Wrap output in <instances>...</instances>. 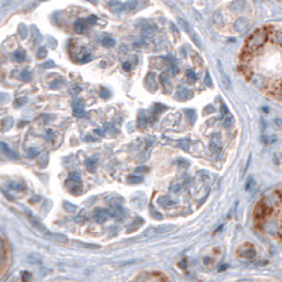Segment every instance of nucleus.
Returning <instances> with one entry per match:
<instances>
[{"label": "nucleus", "instance_id": "9d476101", "mask_svg": "<svg viewBox=\"0 0 282 282\" xmlns=\"http://www.w3.org/2000/svg\"><path fill=\"white\" fill-rule=\"evenodd\" d=\"M45 236L49 237V239H52V240H56V242H61V243L68 242V239H67L65 236H62V235H58V233H52V232H49V231L45 233Z\"/></svg>", "mask_w": 282, "mask_h": 282}, {"label": "nucleus", "instance_id": "5701e85b", "mask_svg": "<svg viewBox=\"0 0 282 282\" xmlns=\"http://www.w3.org/2000/svg\"><path fill=\"white\" fill-rule=\"evenodd\" d=\"M102 43H103V46H107V48H110V46H114L115 41L113 39V38H109V37H106V38L102 39Z\"/></svg>", "mask_w": 282, "mask_h": 282}, {"label": "nucleus", "instance_id": "4c0bfd02", "mask_svg": "<svg viewBox=\"0 0 282 282\" xmlns=\"http://www.w3.org/2000/svg\"><path fill=\"white\" fill-rule=\"evenodd\" d=\"M99 94H101L102 98H109V96H110V92H109L106 88H103V87L101 88V91H99Z\"/></svg>", "mask_w": 282, "mask_h": 282}, {"label": "nucleus", "instance_id": "4468645a", "mask_svg": "<svg viewBox=\"0 0 282 282\" xmlns=\"http://www.w3.org/2000/svg\"><path fill=\"white\" fill-rule=\"evenodd\" d=\"M24 57H26L24 50H17L15 53H12V60L17 61V62H22L24 60Z\"/></svg>", "mask_w": 282, "mask_h": 282}, {"label": "nucleus", "instance_id": "aec40b11", "mask_svg": "<svg viewBox=\"0 0 282 282\" xmlns=\"http://www.w3.org/2000/svg\"><path fill=\"white\" fill-rule=\"evenodd\" d=\"M12 126V118H4L2 121V129L3 130H7L8 128Z\"/></svg>", "mask_w": 282, "mask_h": 282}, {"label": "nucleus", "instance_id": "8fccbe9b", "mask_svg": "<svg viewBox=\"0 0 282 282\" xmlns=\"http://www.w3.org/2000/svg\"><path fill=\"white\" fill-rule=\"evenodd\" d=\"M130 68H132V65H130L129 61L124 62V69H125V71H130Z\"/></svg>", "mask_w": 282, "mask_h": 282}, {"label": "nucleus", "instance_id": "09e8293b", "mask_svg": "<svg viewBox=\"0 0 282 282\" xmlns=\"http://www.w3.org/2000/svg\"><path fill=\"white\" fill-rule=\"evenodd\" d=\"M95 133L98 134V136H101V137L105 136V132H103V130L101 129V128H96V129H95Z\"/></svg>", "mask_w": 282, "mask_h": 282}, {"label": "nucleus", "instance_id": "37998d69", "mask_svg": "<svg viewBox=\"0 0 282 282\" xmlns=\"http://www.w3.org/2000/svg\"><path fill=\"white\" fill-rule=\"evenodd\" d=\"M52 67H54V62L53 61H48V62H45V64L42 65L43 69H46V68H52Z\"/></svg>", "mask_w": 282, "mask_h": 282}, {"label": "nucleus", "instance_id": "412c9836", "mask_svg": "<svg viewBox=\"0 0 282 282\" xmlns=\"http://www.w3.org/2000/svg\"><path fill=\"white\" fill-rule=\"evenodd\" d=\"M218 68H220V72H221V75H222V79H224V83H227V87H231V81H229V77L225 75V72L224 69H222V65H221V62L218 61Z\"/></svg>", "mask_w": 282, "mask_h": 282}, {"label": "nucleus", "instance_id": "a211bd4d", "mask_svg": "<svg viewBox=\"0 0 282 282\" xmlns=\"http://www.w3.org/2000/svg\"><path fill=\"white\" fill-rule=\"evenodd\" d=\"M178 147H179V148H182L183 151H189V148H190V140H187V139L179 140V143H178Z\"/></svg>", "mask_w": 282, "mask_h": 282}, {"label": "nucleus", "instance_id": "c756f323", "mask_svg": "<svg viewBox=\"0 0 282 282\" xmlns=\"http://www.w3.org/2000/svg\"><path fill=\"white\" fill-rule=\"evenodd\" d=\"M64 208L67 209L68 212H71V213H73L75 210H76V206L72 205V203H69V202H64Z\"/></svg>", "mask_w": 282, "mask_h": 282}, {"label": "nucleus", "instance_id": "f257e3e1", "mask_svg": "<svg viewBox=\"0 0 282 282\" xmlns=\"http://www.w3.org/2000/svg\"><path fill=\"white\" fill-rule=\"evenodd\" d=\"M266 39H267V31H266V29H258V30H255L251 34V35L247 38L244 50L256 52L259 48H262V46L265 45Z\"/></svg>", "mask_w": 282, "mask_h": 282}, {"label": "nucleus", "instance_id": "c03bdc74", "mask_svg": "<svg viewBox=\"0 0 282 282\" xmlns=\"http://www.w3.org/2000/svg\"><path fill=\"white\" fill-rule=\"evenodd\" d=\"M221 110H222V114H224V115H227L228 113H229V110H228V107H227V105H225V103H221Z\"/></svg>", "mask_w": 282, "mask_h": 282}, {"label": "nucleus", "instance_id": "6e6d98bb", "mask_svg": "<svg viewBox=\"0 0 282 282\" xmlns=\"http://www.w3.org/2000/svg\"><path fill=\"white\" fill-rule=\"evenodd\" d=\"M225 269H227V266H225V265H222V266H220V269H218V271H224Z\"/></svg>", "mask_w": 282, "mask_h": 282}, {"label": "nucleus", "instance_id": "a19ab883", "mask_svg": "<svg viewBox=\"0 0 282 282\" xmlns=\"http://www.w3.org/2000/svg\"><path fill=\"white\" fill-rule=\"evenodd\" d=\"M205 81H206V86H208V87H213V83H212L210 75H209V73H206V76H205Z\"/></svg>", "mask_w": 282, "mask_h": 282}, {"label": "nucleus", "instance_id": "e433bc0d", "mask_svg": "<svg viewBox=\"0 0 282 282\" xmlns=\"http://www.w3.org/2000/svg\"><path fill=\"white\" fill-rule=\"evenodd\" d=\"M232 122H233V117H232V115H229L228 118H225V120H224V126L229 128L231 125H232Z\"/></svg>", "mask_w": 282, "mask_h": 282}, {"label": "nucleus", "instance_id": "58836bf2", "mask_svg": "<svg viewBox=\"0 0 282 282\" xmlns=\"http://www.w3.org/2000/svg\"><path fill=\"white\" fill-rule=\"evenodd\" d=\"M184 113H186V114L189 115L190 120H191V121L195 120V111H194V110H184Z\"/></svg>", "mask_w": 282, "mask_h": 282}, {"label": "nucleus", "instance_id": "ea45409f", "mask_svg": "<svg viewBox=\"0 0 282 282\" xmlns=\"http://www.w3.org/2000/svg\"><path fill=\"white\" fill-rule=\"evenodd\" d=\"M252 187H254V179H252V178H250V179L247 180L246 190H252Z\"/></svg>", "mask_w": 282, "mask_h": 282}, {"label": "nucleus", "instance_id": "1a4fd4ad", "mask_svg": "<svg viewBox=\"0 0 282 282\" xmlns=\"http://www.w3.org/2000/svg\"><path fill=\"white\" fill-rule=\"evenodd\" d=\"M27 217H29V221L31 222V225H33V227L35 228V229L41 231V232H42L43 235H45L46 232H48V231L45 229V228H43V225H41V222H39L38 220H37V218H34V217H33V216H31V214H27Z\"/></svg>", "mask_w": 282, "mask_h": 282}, {"label": "nucleus", "instance_id": "4d7b16f0", "mask_svg": "<svg viewBox=\"0 0 282 282\" xmlns=\"http://www.w3.org/2000/svg\"><path fill=\"white\" fill-rule=\"evenodd\" d=\"M24 125H26V122H19V128L20 126H24Z\"/></svg>", "mask_w": 282, "mask_h": 282}, {"label": "nucleus", "instance_id": "ddd939ff", "mask_svg": "<svg viewBox=\"0 0 282 282\" xmlns=\"http://www.w3.org/2000/svg\"><path fill=\"white\" fill-rule=\"evenodd\" d=\"M87 29V22L84 20H76L75 22V30L77 31V33H84Z\"/></svg>", "mask_w": 282, "mask_h": 282}, {"label": "nucleus", "instance_id": "7ed1b4c3", "mask_svg": "<svg viewBox=\"0 0 282 282\" xmlns=\"http://www.w3.org/2000/svg\"><path fill=\"white\" fill-rule=\"evenodd\" d=\"M255 255H256V251L252 246H244L239 250V256L243 259H250L251 261V259L255 258Z\"/></svg>", "mask_w": 282, "mask_h": 282}, {"label": "nucleus", "instance_id": "39448f33", "mask_svg": "<svg viewBox=\"0 0 282 282\" xmlns=\"http://www.w3.org/2000/svg\"><path fill=\"white\" fill-rule=\"evenodd\" d=\"M109 216H110L109 210H103V209H96L95 213H94V218H95V221L99 222V224H103V222L109 218Z\"/></svg>", "mask_w": 282, "mask_h": 282}, {"label": "nucleus", "instance_id": "72a5a7b5", "mask_svg": "<svg viewBox=\"0 0 282 282\" xmlns=\"http://www.w3.org/2000/svg\"><path fill=\"white\" fill-rule=\"evenodd\" d=\"M60 84H64V80H57V81H53V83L50 84V88H54V90H57V88H60Z\"/></svg>", "mask_w": 282, "mask_h": 282}, {"label": "nucleus", "instance_id": "7c9ffc66", "mask_svg": "<svg viewBox=\"0 0 282 282\" xmlns=\"http://www.w3.org/2000/svg\"><path fill=\"white\" fill-rule=\"evenodd\" d=\"M90 58H91V54H90V53H88V52H83V56H81V57L79 58V61H80V62H86V61H88Z\"/></svg>", "mask_w": 282, "mask_h": 282}, {"label": "nucleus", "instance_id": "c9c22d12", "mask_svg": "<svg viewBox=\"0 0 282 282\" xmlns=\"http://www.w3.org/2000/svg\"><path fill=\"white\" fill-rule=\"evenodd\" d=\"M161 110H165V106L164 105H159V103H155L153 113H158V111H161Z\"/></svg>", "mask_w": 282, "mask_h": 282}, {"label": "nucleus", "instance_id": "f03ea898", "mask_svg": "<svg viewBox=\"0 0 282 282\" xmlns=\"http://www.w3.org/2000/svg\"><path fill=\"white\" fill-rule=\"evenodd\" d=\"M179 22H180L182 27L184 29V31H186V33L190 35V38H191V39L194 41V42H195V45L198 46V48H201V46H202V43H201V38H199L198 34H197L195 31L193 30V27L190 26L189 23H187V20H184V19H179Z\"/></svg>", "mask_w": 282, "mask_h": 282}, {"label": "nucleus", "instance_id": "c85d7f7f", "mask_svg": "<svg viewBox=\"0 0 282 282\" xmlns=\"http://www.w3.org/2000/svg\"><path fill=\"white\" fill-rule=\"evenodd\" d=\"M19 35L23 39L27 37V31H26V26H24V24H20V26H19Z\"/></svg>", "mask_w": 282, "mask_h": 282}, {"label": "nucleus", "instance_id": "864d4df0", "mask_svg": "<svg viewBox=\"0 0 282 282\" xmlns=\"http://www.w3.org/2000/svg\"><path fill=\"white\" fill-rule=\"evenodd\" d=\"M29 277H30L29 273H23V280L26 281V282H27V280H29Z\"/></svg>", "mask_w": 282, "mask_h": 282}, {"label": "nucleus", "instance_id": "49530a36", "mask_svg": "<svg viewBox=\"0 0 282 282\" xmlns=\"http://www.w3.org/2000/svg\"><path fill=\"white\" fill-rule=\"evenodd\" d=\"M170 189L172 190V191L178 193V191H180V189H182V184H176V186H171Z\"/></svg>", "mask_w": 282, "mask_h": 282}, {"label": "nucleus", "instance_id": "dca6fc26", "mask_svg": "<svg viewBox=\"0 0 282 282\" xmlns=\"http://www.w3.org/2000/svg\"><path fill=\"white\" fill-rule=\"evenodd\" d=\"M8 187L12 190H17V191H23L24 189H26V186L22 183H14V182H11V183H8Z\"/></svg>", "mask_w": 282, "mask_h": 282}, {"label": "nucleus", "instance_id": "6ab92c4d", "mask_svg": "<svg viewBox=\"0 0 282 282\" xmlns=\"http://www.w3.org/2000/svg\"><path fill=\"white\" fill-rule=\"evenodd\" d=\"M147 126V118L144 115V111H141L139 114V128L140 129H144Z\"/></svg>", "mask_w": 282, "mask_h": 282}, {"label": "nucleus", "instance_id": "20e7f679", "mask_svg": "<svg viewBox=\"0 0 282 282\" xmlns=\"http://www.w3.org/2000/svg\"><path fill=\"white\" fill-rule=\"evenodd\" d=\"M72 107H73V114L76 115L77 118H84V117H88L86 111H84V105L81 101H75L72 103Z\"/></svg>", "mask_w": 282, "mask_h": 282}, {"label": "nucleus", "instance_id": "f8f14e48", "mask_svg": "<svg viewBox=\"0 0 282 282\" xmlns=\"http://www.w3.org/2000/svg\"><path fill=\"white\" fill-rule=\"evenodd\" d=\"M145 84H147V87H148V88L151 90V91H155V90H156V86H155V76H153V73H149L148 76H147Z\"/></svg>", "mask_w": 282, "mask_h": 282}, {"label": "nucleus", "instance_id": "a18cd8bd", "mask_svg": "<svg viewBox=\"0 0 282 282\" xmlns=\"http://www.w3.org/2000/svg\"><path fill=\"white\" fill-rule=\"evenodd\" d=\"M214 111V109L212 107V106H206V109L203 110V114H210V113Z\"/></svg>", "mask_w": 282, "mask_h": 282}, {"label": "nucleus", "instance_id": "b1692460", "mask_svg": "<svg viewBox=\"0 0 282 282\" xmlns=\"http://www.w3.org/2000/svg\"><path fill=\"white\" fill-rule=\"evenodd\" d=\"M105 129L107 133H110V134H115L117 133V129H115V126L113 124H106L105 125Z\"/></svg>", "mask_w": 282, "mask_h": 282}, {"label": "nucleus", "instance_id": "f704fd0d", "mask_svg": "<svg viewBox=\"0 0 282 282\" xmlns=\"http://www.w3.org/2000/svg\"><path fill=\"white\" fill-rule=\"evenodd\" d=\"M87 24H95L96 22H98V18L96 17H94V15H91V17H88L87 18Z\"/></svg>", "mask_w": 282, "mask_h": 282}, {"label": "nucleus", "instance_id": "79ce46f5", "mask_svg": "<svg viewBox=\"0 0 282 282\" xmlns=\"http://www.w3.org/2000/svg\"><path fill=\"white\" fill-rule=\"evenodd\" d=\"M46 56V49L45 48H41L39 50H38V58H42V57H45Z\"/></svg>", "mask_w": 282, "mask_h": 282}, {"label": "nucleus", "instance_id": "0eeeda50", "mask_svg": "<svg viewBox=\"0 0 282 282\" xmlns=\"http://www.w3.org/2000/svg\"><path fill=\"white\" fill-rule=\"evenodd\" d=\"M176 96H178V99H179V101H186V99L191 98L193 94H191V91H190V90L184 88V87H180V88L178 90V92H176Z\"/></svg>", "mask_w": 282, "mask_h": 282}, {"label": "nucleus", "instance_id": "3c124183", "mask_svg": "<svg viewBox=\"0 0 282 282\" xmlns=\"http://www.w3.org/2000/svg\"><path fill=\"white\" fill-rule=\"evenodd\" d=\"M136 6H137V3H136V2L126 3V8H133V7H136Z\"/></svg>", "mask_w": 282, "mask_h": 282}, {"label": "nucleus", "instance_id": "423d86ee", "mask_svg": "<svg viewBox=\"0 0 282 282\" xmlns=\"http://www.w3.org/2000/svg\"><path fill=\"white\" fill-rule=\"evenodd\" d=\"M250 27V22L247 18H239L237 22L235 23V29H236L239 33H244V31H247Z\"/></svg>", "mask_w": 282, "mask_h": 282}, {"label": "nucleus", "instance_id": "de8ad7c7", "mask_svg": "<svg viewBox=\"0 0 282 282\" xmlns=\"http://www.w3.org/2000/svg\"><path fill=\"white\" fill-rule=\"evenodd\" d=\"M210 149H212V152H218V151H220L218 145H216L214 143H212V144H210Z\"/></svg>", "mask_w": 282, "mask_h": 282}, {"label": "nucleus", "instance_id": "473e14b6", "mask_svg": "<svg viewBox=\"0 0 282 282\" xmlns=\"http://www.w3.org/2000/svg\"><path fill=\"white\" fill-rule=\"evenodd\" d=\"M27 102V99L26 98H22V99H17V101L14 102V106L15 107H19V106H23L24 103Z\"/></svg>", "mask_w": 282, "mask_h": 282}, {"label": "nucleus", "instance_id": "2eb2a0df", "mask_svg": "<svg viewBox=\"0 0 282 282\" xmlns=\"http://www.w3.org/2000/svg\"><path fill=\"white\" fill-rule=\"evenodd\" d=\"M159 203H160V205H164V206H171V205H174L175 202L172 201V199L168 198L167 195H163V197L159 198Z\"/></svg>", "mask_w": 282, "mask_h": 282}, {"label": "nucleus", "instance_id": "bb28decb", "mask_svg": "<svg viewBox=\"0 0 282 282\" xmlns=\"http://www.w3.org/2000/svg\"><path fill=\"white\" fill-rule=\"evenodd\" d=\"M160 83H161V86H164V87L168 86V76H167V73H161L160 75Z\"/></svg>", "mask_w": 282, "mask_h": 282}, {"label": "nucleus", "instance_id": "a878e982", "mask_svg": "<svg viewBox=\"0 0 282 282\" xmlns=\"http://www.w3.org/2000/svg\"><path fill=\"white\" fill-rule=\"evenodd\" d=\"M20 79L23 80V81H29L31 79V75H30V72L29 71H23L20 73Z\"/></svg>", "mask_w": 282, "mask_h": 282}, {"label": "nucleus", "instance_id": "f3484780", "mask_svg": "<svg viewBox=\"0 0 282 282\" xmlns=\"http://www.w3.org/2000/svg\"><path fill=\"white\" fill-rule=\"evenodd\" d=\"M86 165H87V168H88L90 172H94L96 170V160L95 159H88V160L86 161Z\"/></svg>", "mask_w": 282, "mask_h": 282}, {"label": "nucleus", "instance_id": "4be33fe9", "mask_svg": "<svg viewBox=\"0 0 282 282\" xmlns=\"http://www.w3.org/2000/svg\"><path fill=\"white\" fill-rule=\"evenodd\" d=\"M69 180L75 182V183H80V175H79V172H69Z\"/></svg>", "mask_w": 282, "mask_h": 282}, {"label": "nucleus", "instance_id": "2f4dec72", "mask_svg": "<svg viewBox=\"0 0 282 282\" xmlns=\"http://www.w3.org/2000/svg\"><path fill=\"white\" fill-rule=\"evenodd\" d=\"M37 156H38V151H37V149H29V152H27V158L34 159V158H37Z\"/></svg>", "mask_w": 282, "mask_h": 282}, {"label": "nucleus", "instance_id": "cd10ccee", "mask_svg": "<svg viewBox=\"0 0 282 282\" xmlns=\"http://www.w3.org/2000/svg\"><path fill=\"white\" fill-rule=\"evenodd\" d=\"M128 182H129V183L136 184V183H141L143 179H141L140 176H129V178H128Z\"/></svg>", "mask_w": 282, "mask_h": 282}, {"label": "nucleus", "instance_id": "393cba45", "mask_svg": "<svg viewBox=\"0 0 282 282\" xmlns=\"http://www.w3.org/2000/svg\"><path fill=\"white\" fill-rule=\"evenodd\" d=\"M186 75H187V79H189V81H195V79H197V75H195V72H194L193 69H189L186 72Z\"/></svg>", "mask_w": 282, "mask_h": 282}, {"label": "nucleus", "instance_id": "9b49d317", "mask_svg": "<svg viewBox=\"0 0 282 282\" xmlns=\"http://www.w3.org/2000/svg\"><path fill=\"white\" fill-rule=\"evenodd\" d=\"M2 149H3V152H4L6 155H7L10 159H14V160H17V159L19 158V156H18L17 153H15L14 151H12L11 148H8L7 144H6V143H2Z\"/></svg>", "mask_w": 282, "mask_h": 282}, {"label": "nucleus", "instance_id": "5fc2aeb1", "mask_svg": "<svg viewBox=\"0 0 282 282\" xmlns=\"http://www.w3.org/2000/svg\"><path fill=\"white\" fill-rule=\"evenodd\" d=\"M52 137H53V132H52V130H49V132H48V139H49V140H52Z\"/></svg>", "mask_w": 282, "mask_h": 282}, {"label": "nucleus", "instance_id": "603ef678", "mask_svg": "<svg viewBox=\"0 0 282 282\" xmlns=\"http://www.w3.org/2000/svg\"><path fill=\"white\" fill-rule=\"evenodd\" d=\"M140 171H148V168H147V167H139L136 170V172H140Z\"/></svg>", "mask_w": 282, "mask_h": 282}, {"label": "nucleus", "instance_id": "6e6552de", "mask_svg": "<svg viewBox=\"0 0 282 282\" xmlns=\"http://www.w3.org/2000/svg\"><path fill=\"white\" fill-rule=\"evenodd\" d=\"M67 189L69 190L71 193L76 194V195L81 191V186H80V183H75V182H72V180H69V179L67 180Z\"/></svg>", "mask_w": 282, "mask_h": 282}]
</instances>
